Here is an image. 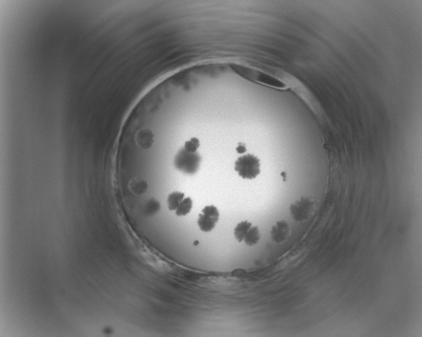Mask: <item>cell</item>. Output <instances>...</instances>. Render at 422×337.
Returning a JSON list of instances; mask_svg holds the SVG:
<instances>
[{
	"instance_id": "cell-14",
	"label": "cell",
	"mask_w": 422,
	"mask_h": 337,
	"mask_svg": "<svg viewBox=\"0 0 422 337\" xmlns=\"http://www.w3.org/2000/svg\"><path fill=\"white\" fill-rule=\"evenodd\" d=\"M236 152L240 153V154H242V153H245L246 151L245 145L242 143H238L237 147L236 148Z\"/></svg>"
},
{
	"instance_id": "cell-3",
	"label": "cell",
	"mask_w": 422,
	"mask_h": 337,
	"mask_svg": "<svg viewBox=\"0 0 422 337\" xmlns=\"http://www.w3.org/2000/svg\"><path fill=\"white\" fill-rule=\"evenodd\" d=\"M234 170L242 179L252 180L261 173V163L255 155H242L234 163Z\"/></svg>"
},
{
	"instance_id": "cell-1",
	"label": "cell",
	"mask_w": 422,
	"mask_h": 337,
	"mask_svg": "<svg viewBox=\"0 0 422 337\" xmlns=\"http://www.w3.org/2000/svg\"><path fill=\"white\" fill-rule=\"evenodd\" d=\"M231 66L234 72L250 81L264 84V85L277 88V89L284 90L287 88V86L281 80L257 69L238 64H233Z\"/></svg>"
},
{
	"instance_id": "cell-11",
	"label": "cell",
	"mask_w": 422,
	"mask_h": 337,
	"mask_svg": "<svg viewBox=\"0 0 422 337\" xmlns=\"http://www.w3.org/2000/svg\"><path fill=\"white\" fill-rule=\"evenodd\" d=\"M261 238V234L257 226H252L246 234L244 242L246 246H253L258 244Z\"/></svg>"
},
{
	"instance_id": "cell-12",
	"label": "cell",
	"mask_w": 422,
	"mask_h": 337,
	"mask_svg": "<svg viewBox=\"0 0 422 337\" xmlns=\"http://www.w3.org/2000/svg\"><path fill=\"white\" fill-rule=\"evenodd\" d=\"M193 206V201L190 197L184 198L175 211V214L179 217L186 216L191 212Z\"/></svg>"
},
{
	"instance_id": "cell-2",
	"label": "cell",
	"mask_w": 422,
	"mask_h": 337,
	"mask_svg": "<svg viewBox=\"0 0 422 337\" xmlns=\"http://www.w3.org/2000/svg\"><path fill=\"white\" fill-rule=\"evenodd\" d=\"M202 157L198 152L191 153L184 147L181 148L175 155V168L185 174L193 175L198 172L200 168Z\"/></svg>"
},
{
	"instance_id": "cell-13",
	"label": "cell",
	"mask_w": 422,
	"mask_h": 337,
	"mask_svg": "<svg viewBox=\"0 0 422 337\" xmlns=\"http://www.w3.org/2000/svg\"><path fill=\"white\" fill-rule=\"evenodd\" d=\"M199 147H200V141L196 137L191 138L189 141L185 142L184 148L189 152H197Z\"/></svg>"
},
{
	"instance_id": "cell-7",
	"label": "cell",
	"mask_w": 422,
	"mask_h": 337,
	"mask_svg": "<svg viewBox=\"0 0 422 337\" xmlns=\"http://www.w3.org/2000/svg\"><path fill=\"white\" fill-rule=\"evenodd\" d=\"M135 141L138 147L143 149H149L153 147L155 135L151 129L143 128L136 133Z\"/></svg>"
},
{
	"instance_id": "cell-6",
	"label": "cell",
	"mask_w": 422,
	"mask_h": 337,
	"mask_svg": "<svg viewBox=\"0 0 422 337\" xmlns=\"http://www.w3.org/2000/svg\"><path fill=\"white\" fill-rule=\"evenodd\" d=\"M270 236L272 241L275 244H281L287 241L291 236V228L287 221H277L271 227Z\"/></svg>"
},
{
	"instance_id": "cell-8",
	"label": "cell",
	"mask_w": 422,
	"mask_h": 337,
	"mask_svg": "<svg viewBox=\"0 0 422 337\" xmlns=\"http://www.w3.org/2000/svg\"><path fill=\"white\" fill-rule=\"evenodd\" d=\"M149 188L147 181L145 179L135 177L132 178L129 183V189L136 196H141L145 194Z\"/></svg>"
},
{
	"instance_id": "cell-4",
	"label": "cell",
	"mask_w": 422,
	"mask_h": 337,
	"mask_svg": "<svg viewBox=\"0 0 422 337\" xmlns=\"http://www.w3.org/2000/svg\"><path fill=\"white\" fill-rule=\"evenodd\" d=\"M315 210L316 204L315 200L309 197L303 196L291 203L289 207V214L295 222L303 223L313 216Z\"/></svg>"
},
{
	"instance_id": "cell-5",
	"label": "cell",
	"mask_w": 422,
	"mask_h": 337,
	"mask_svg": "<svg viewBox=\"0 0 422 337\" xmlns=\"http://www.w3.org/2000/svg\"><path fill=\"white\" fill-rule=\"evenodd\" d=\"M220 218V213L216 206H207L199 215L197 224L199 229L205 233H209L215 228Z\"/></svg>"
},
{
	"instance_id": "cell-9",
	"label": "cell",
	"mask_w": 422,
	"mask_h": 337,
	"mask_svg": "<svg viewBox=\"0 0 422 337\" xmlns=\"http://www.w3.org/2000/svg\"><path fill=\"white\" fill-rule=\"evenodd\" d=\"M252 227V223L248 221H242L236 225L234 229V236L238 242L244 241L246 234Z\"/></svg>"
},
{
	"instance_id": "cell-10",
	"label": "cell",
	"mask_w": 422,
	"mask_h": 337,
	"mask_svg": "<svg viewBox=\"0 0 422 337\" xmlns=\"http://www.w3.org/2000/svg\"><path fill=\"white\" fill-rule=\"evenodd\" d=\"M185 198L184 193L181 192H173L169 194L167 198L168 208L170 211H176L180 203Z\"/></svg>"
}]
</instances>
